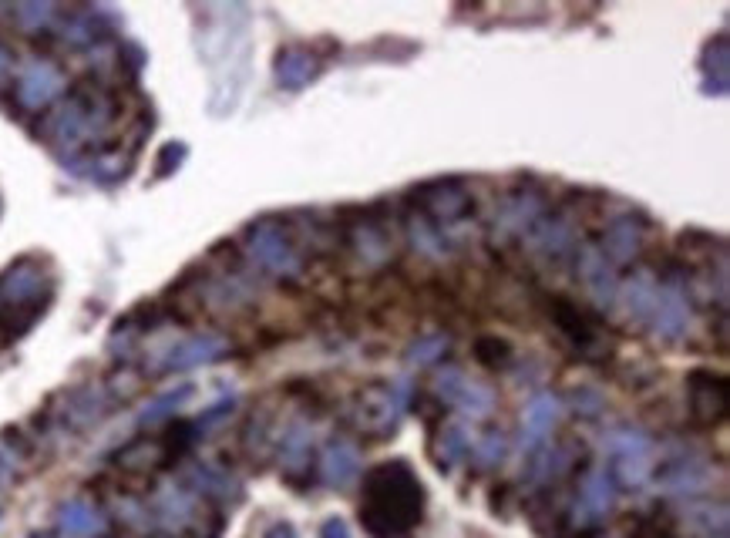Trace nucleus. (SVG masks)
Segmentation results:
<instances>
[{"instance_id":"14","label":"nucleus","mask_w":730,"mask_h":538,"mask_svg":"<svg viewBox=\"0 0 730 538\" xmlns=\"http://www.w3.org/2000/svg\"><path fill=\"white\" fill-rule=\"evenodd\" d=\"M88 525H95V518H91L88 508L75 505V508L64 512V528H68V532H81V528H88Z\"/></svg>"},{"instance_id":"5","label":"nucleus","mask_w":730,"mask_h":538,"mask_svg":"<svg viewBox=\"0 0 730 538\" xmlns=\"http://www.w3.org/2000/svg\"><path fill=\"white\" fill-rule=\"evenodd\" d=\"M687 407L690 417L704 428L724 421L727 414V377L714 374V370H693L687 377Z\"/></svg>"},{"instance_id":"12","label":"nucleus","mask_w":730,"mask_h":538,"mask_svg":"<svg viewBox=\"0 0 730 538\" xmlns=\"http://www.w3.org/2000/svg\"><path fill=\"white\" fill-rule=\"evenodd\" d=\"M475 360L488 370H505L512 364V347L502 337H478L475 340Z\"/></svg>"},{"instance_id":"4","label":"nucleus","mask_w":730,"mask_h":538,"mask_svg":"<svg viewBox=\"0 0 730 538\" xmlns=\"http://www.w3.org/2000/svg\"><path fill=\"white\" fill-rule=\"evenodd\" d=\"M549 317H552V323H556L559 333L566 337V343H569L572 350H576V354L593 357V354H603V347L609 350V343L603 337V330H599L596 317L586 310V306H579L576 300H566V296H552Z\"/></svg>"},{"instance_id":"7","label":"nucleus","mask_w":730,"mask_h":538,"mask_svg":"<svg viewBox=\"0 0 730 538\" xmlns=\"http://www.w3.org/2000/svg\"><path fill=\"white\" fill-rule=\"evenodd\" d=\"M643 233H646V219L619 216L603 229V246H599L596 253L603 256L613 269L623 266V263H633L643 249Z\"/></svg>"},{"instance_id":"2","label":"nucleus","mask_w":730,"mask_h":538,"mask_svg":"<svg viewBox=\"0 0 730 538\" xmlns=\"http://www.w3.org/2000/svg\"><path fill=\"white\" fill-rule=\"evenodd\" d=\"M246 249L256 266H263L273 276H297L303 269V253L297 239L286 233L283 222L260 219L246 229Z\"/></svg>"},{"instance_id":"9","label":"nucleus","mask_w":730,"mask_h":538,"mask_svg":"<svg viewBox=\"0 0 730 538\" xmlns=\"http://www.w3.org/2000/svg\"><path fill=\"white\" fill-rule=\"evenodd\" d=\"M273 71H276V81H280V88L300 91V88H307L310 81L320 78L323 58H320V54H313L307 44H290V48H283L280 54H276Z\"/></svg>"},{"instance_id":"8","label":"nucleus","mask_w":730,"mask_h":538,"mask_svg":"<svg viewBox=\"0 0 730 538\" xmlns=\"http://www.w3.org/2000/svg\"><path fill=\"white\" fill-rule=\"evenodd\" d=\"M438 394L445 397L448 404L461 407V411L471 414V417H485L495 407L492 387H485V384H478V380L465 377L455 367L445 370V374L438 377Z\"/></svg>"},{"instance_id":"3","label":"nucleus","mask_w":730,"mask_h":538,"mask_svg":"<svg viewBox=\"0 0 730 538\" xmlns=\"http://www.w3.org/2000/svg\"><path fill=\"white\" fill-rule=\"evenodd\" d=\"M408 404V384H367L354 394L350 417L360 431H391Z\"/></svg>"},{"instance_id":"6","label":"nucleus","mask_w":730,"mask_h":538,"mask_svg":"<svg viewBox=\"0 0 730 538\" xmlns=\"http://www.w3.org/2000/svg\"><path fill=\"white\" fill-rule=\"evenodd\" d=\"M61 88H64V78L51 61H31L21 71V78H17L14 98L24 111H38L44 105H51L61 95Z\"/></svg>"},{"instance_id":"15","label":"nucleus","mask_w":730,"mask_h":538,"mask_svg":"<svg viewBox=\"0 0 730 538\" xmlns=\"http://www.w3.org/2000/svg\"><path fill=\"white\" fill-rule=\"evenodd\" d=\"M11 74H14V58H11V51L0 44V88L11 85Z\"/></svg>"},{"instance_id":"1","label":"nucleus","mask_w":730,"mask_h":538,"mask_svg":"<svg viewBox=\"0 0 730 538\" xmlns=\"http://www.w3.org/2000/svg\"><path fill=\"white\" fill-rule=\"evenodd\" d=\"M424 488L408 461H387L371 468L360 498V522L374 538H404L421 522Z\"/></svg>"},{"instance_id":"13","label":"nucleus","mask_w":730,"mask_h":538,"mask_svg":"<svg viewBox=\"0 0 730 538\" xmlns=\"http://www.w3.org/2000/svg\"><path fill=\"white\" fill-rule=\"evenodd\" d=\"M448 350V337H424V340H418L411 347V364L414 367H428V364H434V360H438L441 354H445Z\"/></svg>"},{"instance_id":"11","label":"nucleus","mask_w":730,"mask_h":538,"mask_svg":"<svg viewBox=\"0 0 730 538\" xmlns=\"http://www.w3.org/2000/svg\"><path fill=\"white\" fill-rule=\"evenodd\" d=\"M559 417V401L552 394H539L525 411V431H529V441H539L545 431H552Z\"/></svg>"},{"instance_id":"10","label":"nucleus","mask_w":730,"mask_h":538,"mask_svg":"<svg viewBox=\"0 0 730 538\" xmlns=\"http://www.w3.org/2000/svg\"><path fill=\"white\" fill-rule=\"evenodd\" d=\"M226 354V340L216 337V333H202V337H192L179 347L169 350V357L162 360V370H189V367H202L212 364Z\"/></svg>"}]
</instances>
